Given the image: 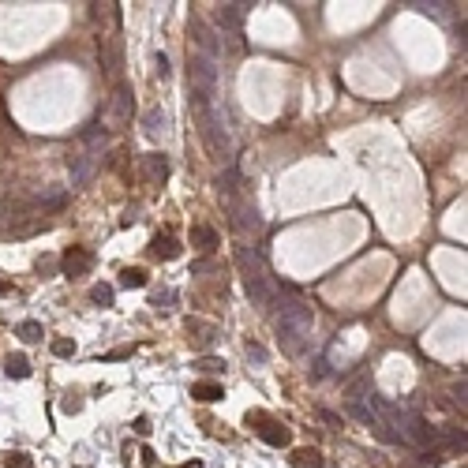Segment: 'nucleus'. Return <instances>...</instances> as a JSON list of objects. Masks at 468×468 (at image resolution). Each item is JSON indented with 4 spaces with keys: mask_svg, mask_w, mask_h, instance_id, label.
<instances>
[{
    "mask_svg": "<svg viewBox=\"0 0 468 468\" xmlns=\"http://www.w3.org/2000/svg\"><path fill=\"white\" fill-rule=\"evenodd\" d=\"M150 255H154V259H165V262L180 259V240H172L169 233H165V236L158 233V236L150 240Z\"/></svg>",
    "mask_w": 468,
    "mask_h": 468,
    "instance_id": "nucleus-11",
    "label": "nucleus"
},
{
    "mask_svg": "<svg viewBox=\"0 0 468 468\" xmlns=\"http://www.w3.org/2000/svg\"><path fill=\"white\" fill-rule=\"evenodd\" d=\"M180 468H203V461H183Z\"/></svg>",
    "mask_w": 468,
    "mask_h": 468,
    "instance_id": "nucleus-37",
    "label": "nucleus"
},
{
    "mask_svg": "<svg viewBox=\"0 0 468 468\" xmlns=\"http://www.w3.org/2000/svg\"><path fill=\"white\" fill-rule=\"evenodd\" d=\"M94 169H98V158H94V154L79 158L75 165H71V183H75V188H79V183H87L90 177H94Z\"/></svg>",
    "mask_w": 468,
    "mask_h": 468,
    "instance_id": "nucleus-15",
    "label": "nucleus"
},
{
    "mask_svg": "<svg viewBox=\"0 0 468 468\" xmlns=\"http://www.w3.org/2000/svg\"><path fill=\"white\" fill-rule=\"evenodd\" d=\"M318 420H323V424H330V427H341V420H337L334 412H326V408H318Z\"/></svg>",
    "mask_w": 468,
    "mask_h": 468,
    "instance_id": "nucleus-33",
    "label": "nucleus"
},
{
    "mask_svg": "<svg viewBox=\"0 0 468 468\" xmlns=\"http://www.w3.org/2000/svg\"><path fill=\"white\" fill-rule=\"evenodd\" d=\"M188 30H191V38H195L199 53H203V57H210V60H217V53H222V42H217L214 26H210L206 19H199V15H191Z\"/></svg>",
    "mask_w": 468,
    "mask_h": 468,
    "instance_id": "nucleus-3",
    "label": "nucleus"
},
{
    "mask_svg": "<svg viewBox=\"0 0 468 468\" xmlns=\"http://www.w3.org/2000/svg\"><path fill=\"white\" fill-rule=\"evenodd\" d=\"M120 285L124 289H146V270H139V266H127V270L120 273Z\"/></svg>",
    "mask_w": 468,
    "mask_h": 468,
    "instance_id": "nucleus-21",
    "label": "nucleus"
},
{
    "mask_svg": "<svg viewBox=\"0 0 468 468\" xmlns=\"http://www.w3.org/2000/svg\"><path fill=\"white\" fill-rule=\"evenodd\" d=\"M172 300H177V292H172V289H158V292L150 296V304L161 307V304H172Z\"/></svg>",
    "mask_w": 468,
    "mask_h": 468,
    "instance_id": "nucleus-29",
    "label": "nucleus"
},
{
    "mask_svg": "<svg viewBox=\"0 0 468 468\" xmlns=\"http://www.w3.org/2000/svg\"><path fill=\"white\" fill-rule=\"evenodd\" d=\"M127 105H132V87H127V82H120V87H116V98H113L116 124H120V120H127Z\"/></svg>",
    "mask_w": 468,
    "mask_h": 468,
    "instance_id": "nucleus-19",
    "label": "nucleus"
},
{
    "mask_svg": "<svg viewBox=\"0 0 468 468\" xmlns=\"http://www.w3.org/2000/svg\"><path fill=\"white\" fill-rule=\"evenodd\" d=\"M113 296L116 292H113V285H105V281H98V285L90 289V300H94L98 307H113Z\"/></svg>",
    "mask_w": 468,
    "mask_h": 468,
    "instance_id": "nucleus-22",
    "label": "nucleus"
},
{
    "mask_svg": "<svg viewBox=\"0 0 468 468\" xmlns=\"http://www.w3.org/2000/svg\"><path fill=\"white\" fill-rule=\"evenodd\" d=\"M154 71H158V79H169V75H172L169 57H165V53H158V57H154Z\"/></svg>",
    "mask_w": 468,
    "mask_h": 468,
    "instance_id": "nucleus-28",
    "label": "nucleus"
},
{
    "mask_svg": "<svg viewBox=\"0 0 468 468\" xmlns=\"http://www.w3.org/2000/svg\"><path fill=\"white\" fill-rule=\"evenodd\" d=\"M244 352H247V360H251V363H266V360H270V352H266V348L259 345V341H247V348H244Z\"/></svg>",
    "mask_w": 468,
    "mask_h": 468,
    "instance_id": "nucleus-25",
    "label": "nucleus"
},
{
    "mask_svg": "<svg viewBox=\"0 0 468 468\" xmlns=\"http://www.w3.org/2000/svg\"><path fill=\"white\" fill-rule=\"evenodd\" d=\"M191 367H195V371H203V375H217V371H225V360H217V356H199Z\"/></svg>",
    "mask_w": 468,
    "mask_h": 468,
    "instance_id": "nucleus-23",
    "label": "nucleus"
},
{
    "mask_svg": "<svg viewBox=\"0 0 468 468\" xmlns=\"http://www.w3.org/2000/svg\"><path fill=\"white\" fill-rule=\"evenodd\" d=\"M60 408H64V412H79V408H82V401H71V397H68Z\"/></svg>",
    "mask_w": 468,
    "mask_h": 468,
    "instance_id": "nucleus-35",
    "label": "nucleus"
},
{
    "mask_svg": "<svg viewBox=\"0 0 468 468\" xmlns=\"http://www.w3.org/2000/svg\"><path fill=\"white\" fill-rule=\"evenodd\" d=\"M236 266H240L244 273V285L247 281H266V262L259 251H251V247H236Z\"/></svg>",
    "mask_w": 468,
    "mask_h": 468,
    "instance_id": "nucleus-6",
    "label": "nucleus"
},
{
    "mask_svg": "<svg viewBox=\"0 0 468 468\" xmlns=\"http://www.w3.org/2000/svg\"><path fill=\"white\" fill-rule=\"evenodd\" d=\"M191 247H199V251H214L217 247V233L210 225H191Z\"/></svg>",
    "mask_w": 468,
    "mask_h": 468,
    "instance_id": "nucleus-12",
    "label": "nucleus"
},
{
    "mask_svg": "<svg viewBox=\"0 0 468 468\" xmlns=\"http://www.w3.org/2000/svg\"><path fill=\"white\" fill-rule=\"evenodd\" d=\"M217 191H222L225 199H233V195H236V169H233V165L225 169V177H217Z\"/></svg>",
    "mask_w": 468,
    "mask_h": 468,
    "instance_id": "nucleus-24",
    "label": "nucleus"
},
{
    "mask_svg": "<svg viewBox=\"0 0 468 468\" xmlns=\"http://www.w3.org/2000/svg\"><path fill=\"white\" fill-rule=\"evenodd\" d=\"M4 292H8V281H0V296H4Z\"/></svg>",
    "mask_w": 468,
    "mask_h": 468,
    "instance_id": "nucleus-38",
    "label": "nucleus"
},
{
    "mask_svg": "<svg viewBox=\"0 0 468 468\" xmlns=\"http://www.w3.org/2000/svg\"><path fill=\"white\" fill-rule=\"evenodd\" d=\"M132 352H135V348H127V345H124V348H113V352H109L105 360H127Z\"/></svg>",
    "mask_w": 468,
    "mask_h": 468,
    "instance_id": "nucleus-32",
    "label": "nucleus"
},
{
    "mask_svg": "<svg viewBox=\"0 0 468 468\" xmlns=\"http://www.w3.org/2000/svg\"><path fill=\"white\" fill-rule=\"evenodd\" d=\"M188 75H191V94L210 98V102H214V90H217V60L203 57V53H191Z\"/></svg>",
    "mask_w": 468,
    "mask_h": 468,
    "instance_id": "nucleus-2",
    "label": "nucleus"
},
{
    "mask_svg": "<svg viewBox=\"0 0 468 468\" xmlns=\"http://www.w3.org/2000/svg\"><path fill=\"white\" fill-rule=\"evenodd\" d=\"M311 326H315V311H311V304H304L300 296L281 300V311H278V330H281V337L289 341V348H292V352L300 348V337H307V334H311Z\"/></svg>",
    "mask_w": 468,
    "mask_h": 468,
    "instance_id": "nucleus-1",
    "label": "nucleus"
},
{
    "mask_svg": "<svg viewBox=\"0 0 468 468\" xmlns=\"http://www.w3.org/2000/svg\"><path fill=\"white\" fill-rule=\"evenodd\" d=\"M259 435H262L266 446H278V449H285L292 442V431L285 424H278V420H266V424L259 427Z\"/></svg>",
    "mask_w": 468,
    "mask_h": 468,
    "instance_id": "nucleus-10",
    "label": "nucleus"
},
{
    "mask_svg": "<svg viewBox=\"0 0 468 468\" xmlns=\"http://www.w3.org/2000/svg\"><path fill=\"white\" fill-rule=\"evenodd\" d=\"M82 143H105V124H90L82 132Z\"/></svg>",
    "mask_w": 468,
    "mask_h": 468,
    "instance_id": "nucleus-27",
    "label": "nucleus"
},
{
    "mask_svg": "<svg viewBox=\"0 0 468 468\" xmlns=\"http://www.w3.org/2000/svg\"><path fill=\"white\" fill-rule=\"evenodd\" d=\"M292 468H326V457L318 453V449H296L292 453Z\"/></svg>",
    "mask_w": 468,
    "mask_h": 468,
    "instance_id": "nucleus-16",
    "label": "nucleus"
},
{
    "mask_svg": "<svg viewBox=\"0 0 468 468\" xmlns=\"http://www.w3.org/2000/svg\"><path fill=\"white\" fill-rule=\"evenodd\" d=\"M345 412H348V416H352V420H360V424H367V427H375V416H371V408H367V405H363V401H360V397H348V405H345Z\"/></svg>",
    "mask_w": 468,
    "mask_h": 468,
    "instance_id": "nucleus-20",
    "label": "nucleus"
},
{
    "mask_svg": "<svg viewBox=\"0 0 468 468\" xmlns=\"http://www.w3.org/2000/svg\"><path fill=\"white\" fill-rule=\"evenodd\" d=\"M135 435H150V420H146V416H139V420H135Z\"/></svg>",
    "mask_w": 468,
    "mask_h": 468,
    "instance_id": "nucleus-34",
    "label": "nucleus"
},
{
    "mask_svg": "<svg viewBox=\"0 0 468 468\" xmlns=\"http://www.w3.org/2000/svg\"><path fill=\"white\" fill-rule=\"evenodd\" d=\"M8 468H34V461H30V453H12L8 457Z\"/></svg>",
    "mask_w": 468,
    "mask_h": 468,
    "instance_id": "nucleus-30",
    "label": "nucleus"
},
{
    "mask_svg": "<svg viewBox=\"0 0 468 468\" xmlns=\"http://www.w3.org/2000/svg\"><path fill=\"white\" fill-rule=\"evenodd\" d=\"M53 356H64V360L75 356V341H71V337H57V341H53Z\"/></svg>",
    "mask_w": 468,
    "mask_h": 468,
    "instance_id": "nucleus-26",
    "label": "nucleus"
},
{
    "mask_svg": "<svg viewBox=\"0 0 468 468\" xmlns=\"http://www.w3.org/2000/svg\"><path fill=\"white\" fill-rule=\"evenodd\" d=\"M188 334H195L191 341H195L199 348H206L210 341L217 337V326H210V323H199V318H188Z\"/></svg>",
    "mask_w": 468,
    "mask_h": 468,
    "instance_id": "nucleus-13",
    "label": "nucleus"
},
{
    "mask_svg": "<svg viewBox=\"0 0 468 468\" xmlns=\"http://www.w3.org/2000/svg\"><path fill=\"white\" fill-rule=\"evenodd\" d=\"M15 334H19L26 345H38L42 337H45V330H42V323H38V318H23V323L15 326Z\"/></svg>",
    "mask_w": 468,
    "mask_h": 468,
    "instance_id": "nucleus-18",
    "label": "nucleus"
},
{
    "mask_svg": "<svg viewBox=\"0 0 468 468\" xmlns=\"http://www.w3.org/2000/svg\"><path fill=\"white\" fill-rule=\"evenodd\" d=\"M143 132L150 135V139H165V135L172 132V116L165 113L161 105H154V109H146L143 113Z\"/></svg>",
    "mask_w": 468,
    "mask_h": 468,
    "instance_id": "nucleus-7",
    "label": "nucleus"
},
{
    "mask_svg": "<svg viewBox=\"0 0 468 468\" xmlns=\"http://www.w3.org/2000/svg\"><path fill=\"white\" fill-rule=\"evenodd\" d=\"M82 468H87V465H82Z\"/></svg>",
    "mask_w": 468,
    "mask_h": 468,
    "instance_id": "nucleus-39",
    "label": "nucleus"
},
{
    "mask_svg": "<svg viewBox=\"0 0 468 468\" xmlns=\"http://www.w3.org/2000/svg\"><path fill=\"white\" fill-rule=\"evenodd\" d=\"M90 266H94V251H87V247H68V251L60 255V273L64 278H82Z\"/></svg>",
    "mask_w": 468,
    "mask_h": 468,
    "instance_id": "nucleus-4",
    "label": "nucleus"
},
{
    "mask_svg": "<svg viewBox=\"0 0 468 468\" xmlns=\"http://www.w3.org/2000/svg\"><path fill=\"white\" fill-rule=\"evenodd\" d=\"M139 172L146 183H161L169 177V158L165 154H146V158H139Z\"/></svg>",
    "mask_w": 468,
    "mask_h": 468,
    "instance_id": "nucleus-8",
    "label": "nucleus"
},
{
    "mask_svg": "<svg viewBox=\"0 0 468 468\" xmlns=\"http://www.w3.org/2000/svg\"><path fill=\"white\" fill-rule=\"evenodd\" d=\"M401 442H416V446H427L435 442V431L424 416H416V412H405V424H401Z\"/></svg>",
    "mask_w": 468,
    "mask_h": 468,
    "instance_id": "nucleus-5",
    "label": "nucleus"
},
{
    "mask_svg": "<svg viewBox=\"0 0 468 468\" xmlns=\"http://www.w3.org/2000/svg\"><path fill=\"white\" fill-rule=\"evenodd\" d=\"M139 457H143V465H146V468H154V449H143Z\"/></svg>",
    "mask_w": 468,
    "mask_h": 468,
    "instance_id": "nucleus-36",
    "label": "nucleus"
},
{
    "mask_svg": "<svg viewBox=\"0 0 468 468\" xmlns=\"http://www.w3.org/2000/svg\"><path fill=\"white\" fill-rule=\"evenodd\" d=\"M4 375L8 379H30V360H26V356H8L4 360Z\"/></svg>",
    "mask_w": 468,
    "mask_h": 468,
    "instance_id": "nucleus-17",
    "label": "nucleus"
},
{
    "mask_svg": "<svg viewBox=\"0 0 468 468\" xmlns=\"http://www.w3.org/2000/svg\"><path fill=\"white\" fill-rule=\"evenodd\" d=\"M206 270H214V262H210V259H195V262H191V273H206Z\"/></svg>",
    "mask_w": 468,
    "mask_h": 468,
    "instance_id": "nucleus-31",
    "label": "nucleus"
},
{
    "mask_svg": "<svg viewBox=\"0 0 468 468\" xmlns=\"http://www.w3.org/2000/svg\"><path fill=\"white\" fill-rule=\"evenodd\" d=\"M191 397L210 405V401H222L225 390H222V382H195V386H191Z\"/></svg>",
    "mask_w": 468,
    "mask_h": 468,
    "instance_id": "nucleus-14",
    "label": "nucleus"
},
{
    "mask_svg": "<svg viewBox=\"0 0 468 468\" xmlns=\"http://www.w3.org/2000/svg\"><path fill=\"white\" fill-rule=\"evenodd\" d=\"M247 8L251 4H222L217 8V30H228V34H236L244 26V15H247Z\"/></svg>",
    "mask_w": 468,
    "mask_h": 468,
    "instance_id": "nucleus-9",
    "label": "nucleus"
}]
</instances>
